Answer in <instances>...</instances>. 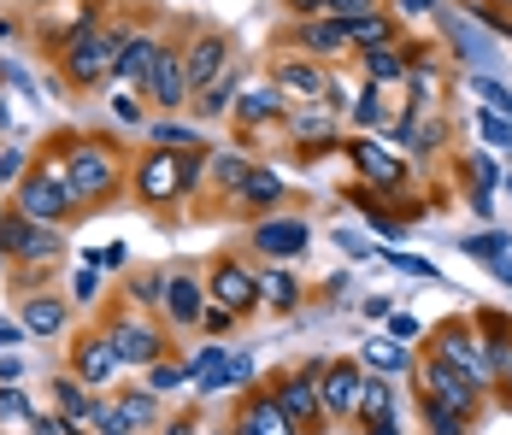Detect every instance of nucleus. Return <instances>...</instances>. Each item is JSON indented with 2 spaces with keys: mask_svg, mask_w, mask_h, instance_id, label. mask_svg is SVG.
I'll return each instance as SVG.
<instances>
[{
  "mask_svg": "<svg viewBox=\"0 0 512 435\" xmlns=\"http://www.w3.org/2000/svg\"><path fill=\"white\" fill-rule=\"evenodd\" d=\"M65 142H71V153H59V159H65V183H71V194H77L83 206H101L106 194H118V183H124L118 147L89 142V136H65Z\"/></svg>",
  "mask_w": 512,
  "mask_h": 435,
  "instance_id": "f257e3e1",
  "label": "nucleus"
},
{
  "mask_svg": "<svg viewBox=\"0 0 512 435\" xmlns=\"http://www.w3.org/2000/svg\"><path fill=\"white\" fill-rule=\"evenodd\" d=\"M77 206H83V200L65 183V159H59V153L42 159V165H30L24 183H18V194H12V212H24V218H36V224H65V218H77Z\"/></svg>",
  "mask_w": 512,
  "mask_h": 435,
  "instance_id": "f03ea898",
  "label": "nucleus"
},
{
  "mask_svg": "<svg viewBox=\"0 0 512 435\" xmlns=\"http://www.w3.org/2000/svg\"><path fill=\"white\" fill-rule=\"evenodd\" d=\"M124 36H130V30H106V24H101V30H77V36L65 42V53H59V71H65L77 89H95V83L112 77Z\"/></svg>",
  "mask_w": 512,
  "mask_h": 435,
  "instance_id": "7ed1b4c3",
  "label": "nucleus"
},
{
  "mask_svg": "<svg viewBox=\"0 0 512 435\" xmlns=\"http://www.w3.org/2000/svg\"><path fill=\"white\" fill-rule=\"evenodd\" d=\"M106 347L118 353V365H136V371H148L165 359V330H154L148 318H136V306H112L101 324Z\"/></svg>",
  "mask_w": 512,
  "mask_h": 435,
  "instance_id": "20e7f679",
  "label": "nucleus"
},
{
  "mask_svg": "<svg viewBox=\"0 0 512 435\" xmlns=\"http://www.w3.org/2000/svg\"><path fill=\"white\" fill-rule=\"evenodd\" d=\"M424 359H442V365L465 371L477 388L495 383V371H489V353H483V336H477V324H465V318L436 324V330H430V353H424Z\"/></svg>",
  "mask_w": 512,
  "mask_h": 435,
  "instance_id": "39448f33",
  "label": "nucleus"
},
{
  "mask_svg": "<svg viewBox=\"0 0 512 435\" xmlns=\"http://www.w3.org/2000/svg\"><path fill=\"white\" fill-rule=\"evenodd\" d=\"M418 400H430V406H448V412H460V418H471L477 424V412H483V388L471 383L465 371H454V365H442V359H424L418 365Z\"/></svg>",
  "mask_w": 512,
  "mask_h": 435,
  "instance_id": "423d86ee",
  "label": "nucleus"
},
{
  "mask_svg": "<svg viewBox=\"0 0 512 435\" xmlns=\"http://www.w3.org/2000/svg\"><path fill=\"white\" fill-rule=\"evenodd\" d=\"M183 194H189V183H183V153H177V147L142 153V165H136V200L171 206V200H183Z\"/></svg>",
  "mask_w": 512,
  "mask_h": 435,
  "instance_id": "0eeeda50",
  "label": "nucleus"
},
{
  "mask_svg": "<svg viewBox=\"0 0 512 435\" xmlns=\"http://www.w3.org/2000/svg\"><path fill=\"white\" fill-rule=\"evenodd\" d=\"M318 371H324V359H312L307 371H295V377H277V383H271L277 406L295 418V430H318V424H330V418H324V394H318Z\"/></svg>",
  "mask_w": 512,
  "mask_h": 435,
  "instance_id": "6e6552de",
  "label": "nucleus"
},
{
  "mask_svg": "<svg viewBox=\"0 0 512 435\" xmlns=\"http://www.w3.org/2000/svg\"><path fill=\"white\" fill-rule=\"evenodd\" d=\"M206 300L212 306H230L236 318H248L259 306V277L248 265H236V259H212L206 265Z\"/></svg>",
  "mask_w": 512,
  "mask_h": 435,
  "instance_id": "1a4fd4ad",
  "label": "nucleus"
},
{
  "mask_svg": "<svg viewBox=\"0 0 512 435\" xmlns=\"http://www.w3.org/2000/svg\"><path fill=\"white\" fill-rule=\"evenodd\" d=\"M183 65H189V89H195V95H206L212 83H224V77L236 71V48H230V36L201 30V36L183 48Z\"/></svg>",
  "mask_w": 512,
  "mask_h": 435,
  "instance_id": "9d476101",
  "label": "nucleus"
},
{
  "mask_svg": "<svg viewBox=\"0 0 512 435\" xmlns=\"http://www.w3.org/2000/svg\"><path fill=\"white\" fill-rule=\"evenodd\" d=\"M359 388H365V365L359 359H324L318 371V394H324V418H354L359 406Z\"/></svg>",
  "mask_w": 512,
  "mask_h": 435,
  "instance_id": "9b49d317",
  "label": "nucleus"
},
{
  "mask_svg": "<svg viewBox=\"0 0 512 435\" xmlns=\"http://www.w3.org/2000/svg\"><path fill=\"white\" fill-rule=\"evenodd\" d=\"M148 95H154V106H165V112H183V106L195 100V89H189V65H183V48H177V42H159Z\"/></svg>",
  "mask_w": 512,
  "mask_h": 435,
  "instance_id": "f8f14e48",
  "label": "nucleus"
},
{
  "mask_svg": "<svg viewBox=\"0 0 512 435\" xmlns=\"http://www.w3.org/2000/svg\"><path fill=\"white\" fill-rule=\"evenodd\" d=\"M436 24H442L448 48L460 53L465 65H477V71H483V65H495V36H489V30L471 18V12L460 18V12H448V6H442V12H436Z\"/></svg>",
  "mask_w": 512,
  "mask_h": 435,
  "instance_id": "ddd939ff",
  "label": "nucleus"
},
{
  "mask_svg": "<svg viewBox=\"0 0 512 435\" xmlns=\"http://www.w3.org/2000/svg\"><path fill=\"white\" fill-rule=\"evenodd\" d=\"M230 435H301V430H295V418L277 406V394H271V388H254V394L236 406Z\"/></svg>",
  "mask_w": 512,
  "mask_h": 435,
  "instance_id": "4468645a",
  "label": "nucleus"
},
{
  "mask_svg": "<svg viewBox=\"0 0 512 435\" xmlns=\"http://www.w3.org/2000/svg\"><path fill=\"white\" fill-rule=\"evenodd\" d=\"M165 318H171V330H195L206 312V283L195 271H165Z\"/></svg>",
  "mask_w": 512,
  "mask_h": 435,
  "instance_id": "2eb2a0df",
  "label": "nucleus"
},
{
  "mask_svg": "<svg viewBox=\"0 0 512 435\" xmlns=\"http://www.w3.org/2000/svg\"><path fill=\"white\" fill-rule=\"evenodd\" d=\"M154 59H159V42L148 36V30H136V36H124L112 77H118L130 95H148V83H154Z\"/></svg>",
  "mask_w": 512,
  "mask_h": 435,
  "instance_id": "dca6fc26",
  "label": "nucleus"
},
{
  "mask_svg": "<svg viewBox=\"0 0 512 435\" xmlns=\"http://www.w3.org/2000/svg\"><path fill=\"white\" fill-rule=\"evenodd\" d=\"M312 230L301 224V218H265L254 230V253H265V259H295V253H307Z\"/></svg>",
  "mask_w": 512,
  "mask_h": 435,
  "instance_id": "f3484780",
  "label": "nucleus"
},
{
  "mask_svg": "<svg viewBox=\"0 0 512 435\" xmlns=\"http://www.w3.org/2000/svg\"><path fill=\"white\" fill-rule=\"evenodd\" d=\"M112 371H118V353L106 347V336H83L77 347H71V377H77L83 388H106Z\"/></svg>",
  "mask_w": 512,
  "mask_h": 435,
  "instance_id": "a211bd4d",
  "label": "nucleus"
},
{
  "mask_svg": "<svg viewBox=\"0 0 512 435\" xmlns=\"http://www.w3.org/2000/svg\"><path fill=\"white\" fill-rule=\"evenodd\" d=\"M348 159H354V171L371 183V189H401V183H407V165H401L395 153H383L377 142H354Z\"/></svg>",
  "mask_w": 512,
  "mask_h": 435,
  "instance_id": "6ab92c4d",
  "label": "nucleus"
},
{
  "mask_svg": "<svg viewBox=\"0 0 512 435\" xmlns=\"http://www.w3.org/2000/svg\"><path fill=\"white\" fill-rule=\"evenodd\" d=\"M271 83H277L283 95H301V100H324L330 95V71H324L318 59H283Z\"/></svg>",
  "mask_w": 512,
  "mask_h": 435,
  "instance_id": "aec40b11",
  "label": "nucleus"
},
{
  "mask_svg": "<svg viewBox=\"0 0 512 435\" xmlns=\"http://www.w3.org/2000/svg\"><path fill=\"white\" fill-rule=\"evenodd\" d=\"M289 136L301 153H324V147H336V118L324 112V106H301V112H289Z\"/></svg>",
  "mask_w": 512,
  "mask_h": 435,
  "instance_id": "412c9836",
  "label": "nucleus"
},
{
  "mask_svg": "<svg viewBox=\"0 0 512 435\" xmlns=\"http://www.w3.org/2000/svg\"><path fill=\"white\" fill-rule=\"evenodd\" d=\"M295 42H301L312 59H336V53L354 48V42H348V30H342L336 18H301V24H295Z\"/></svg>",
  "mask_w": 512,
  "mask_h": 435,
  "instance_id": "4be33fe9",
  "label": "nucleus"
},
{
  "mask_svg": "<svg viewBox=\"0 0 512 435\" xmlns=\"http://www.w3.org/2000/svg\"><path fill=\"white\" fill-rule=\"evenodd\" d=\"M271 118H289V95L277 89V83H259L254 95H242L236 100V124H271Z\"/></svg>",
  "mask_w": 512,
  "mask_h": 435,
  "instance_id": "5701e85b",
  "label": "nucleus"
},
{
  "mask_svg": "<svg viewBox=\"0 0 512 435\" xmlns=\"http://www.w3.org/2000/svg\"><path fill=\"white\" fill-rule=\"evenodd\" d=\"M342 30H348V42H354L359 53L371 48H395V18L389 12H365V18H336Z\"/></svg>",
  "mask_w": 512,
  "mask_h": 435,
  "instance_id": "b1692460",
  "label": "nucleus"
},
{
  "mask_svg": "<svg viewBox=\"0 0 512 435\" xmlns=\"http://www.w3.org/2000/svg\"><path fill=\"white\" fill-rule=\"evenodd\" d=\"M230 200H236V206H248V212H277V200H283V177L254 165V171H248V183L230 194Z\"/></svg>",
  "mask_w": 512,
  "mask_h": 435,
  "instance_id": "393cba45",
  "label": "nucleus"
},
{
  "mask_svg": "<svg viewBox=\"0 0 512 435\" xmlns=\"http://www.w3.org/2000/svg\"><path fill=\"white\" fill-rule=\"evenodd\" d=\"M112 412H118V430H148L159 418V400H154V388H124L118 400H112Z\"/></svg>",
  "mask_w": 512,
  "mask_h": 435,
  "instance_id": "a878e982",
  "label": "nucleus"
},
{
  "mask_svg": "<svg viewBox=\"0 0 512 435\" xmlns=\"http://www.w3.org/2000/svg\"><path fill=\"white\" fill-rule=\"evenodd\" d=\"M206 171H212V183H218V194H236L242 183H248V159L242 153H230V147H206Z\"/></svg>",
  "mask_w": 512,
  "mask_h": 435,
  "instance_id": "bb28decb",
  "label": "nucleus"
},
{
  "mask_svg": "<svg viewBox=\"0 0 512 435\" xmlns=\"http://www.w3.org/2000/svg\"><path fill=\"white\" fill-rule=\"evenodd\" d=\"M389 406H395L389 383H383V377H365V388H359V406H354V424H359V430L389 424Z\"/></svg>",
  "mask_w": 512,
  "mask_h": 435,
  "instance_id": "cd10ccee",
  "label": "nucleus"
},
{
  "mask_svg": "<svg viewBox=\"0 0 512 435\" xmlns=\"http://www.w3.org/2000/svg\"><path fill=\"white\" fill-rule=\"evenodd\" d=\"M24 330H30V336H59V330H65V306H59L53 294H30V300H24Z\"/></svg>",
  "mask_w": 512,
  "mask_h": 435,
  "instance_id": "c85d7f7f",
  "label": "nucleus"
},
{
  "mask_svg": "<svg viewBox=\"0 0 512 435\" xmlns=\"http://www.w3.org/2000/svg\"><path fill=\"white\" fill-rule=\"evenodd\" d=\"M407 71L412 65H407V48H401V42H395V48H371L365 53V77H371L377 89H383V83H401Z\"/></svg>",
  "mask_w": 512,
  "mask_h": 435,
  "instance_id": "c756f323",
  "label": "nucleus"
},
{
  "mask_svg": "<svg viewBox=\"0 0 512 435\" xmlns=\"http://www.w3.org/2000/svg\"><path fill=\"white\" fill-rule=\"evenodd\" d=\"M259 306H271V312H295V306H301V283H295L289 271H265V277H259Z\"/></svg>",
  "mask_w": 512,
  "mask_h": 435,
  "instance_id": "7c9ffc66",
  "label": "nucleus"
},
{
  "mask_svg": "<svg viewBox=\"0 0 512 435\" xmlns=\"http://www.w3.org/2000/svg\"><path fill=\"white\" fill-rule=\"evenodd\" d=\"M53 394H59V412H65V424H89V412H95V394L77 383L71 371H65L59 383H53Z\"/></svg>",
  "mask_w": 512,
  "mask_h": 435,
  "instance_id": "2f4dec72",
  "label": "nucleus"
},
{
  "mask_svg": "<svg viewBox=\"0 0 512 435\" xmlns=\"http://www.w3.org/2000/svg\"><path fill=\"white\" fill-rule=\"evenodd\" d=\"M236 100H242V89H236V71H230L224 83H212L206 95H195V112L201 118H224V112H236Z\"/></svg>",
  "mask_w": 512,
  "mask_h": 435,
  "instance_id": "473e14b6",
  "label": "nucleus"
},
{
  "mask_svg": "<svg viewBox=\"0 0 512 435\" xmlns=\"http://www.w3.org/2000/svg\"><path fill=\"white\" fill-rule=\"evenodd\" d=\"M401 142H407L412 153H436V147L448 142V124H436V118H418L407 136H401Z\"/></svg>",
  "mask_w": 512,
  "mask_h": 435,
  "instance_id": "72a5a7b5",
  "label": "nucleus"
},
{
  "mask_svg": "<svg viewBox=\"0 0 512 435\" xmlns=\"http://www.w3.org/2000/svg\"><path fill=\"white\" fill-rule=\"evenodd\" d=\"M418 406H424V424H430V435H471V418L448 412V406H430V400H418Z\"/></svg>",
  "mask_w": 512,
  "mask_h": 435,
  "instance_id": "f704fd0d",
  "label": "nucleus"
},
{
  "mask_svg": "<svg viewBox=\"0 0 512 435\" xmlns=\"http://www.w3.org/2000/svg\"><path fill=\"white\" fill-rule=\"evenodd\" d=\"M354 124H365V130H383V124H389V112H383V89H377V83L354 100Z\"/></svg>",
  "mask_w": 512,
  "mask_h": 435,
  "instance_id": "c9c22d12",
  "label": "nucleus"
},
{
  "mask_svg": "<svg viewBox=\"0 0 512 435\" xmlns=\"http://www.w3.org/2000/svg\"><path fill=\"white\" fill-rule=\"evenodd\" d=\"M189 377H195V365H171V359L148 365V383H154V394H171V388H183Z\"/></svg>",
  "mask_w": 512,
  "mask_h": 435,
  "instance_id": "e433bc0d",
  "label": "nucleus"
},
{
  "mask_svg": "<svg viewBox=\"0 0 512 435\" xmlns=\"http://www.w3.org/2000/svg\"><path fill=\"white\" fill-rule=\"evenodd\" d=\"M165 300V271H142L130 277V306H159Z\"/></svg>",
  "mask_w": 512,
  "mask_h": 435,
  "instance_id": "4c0bfd02",
  "label": "nucleus"
},
{
  "mask_svg": "<svg viewBox=\"0 0 512 435\" xmlns=\"http://www.w3.org/2000/svg\"><path fill=\"white\" fill-rule=\"evenodd\" d=\"M365 365H377V371H407V347H395V341H365Z\"/></svg>",
  "mask_w": 512,
  "mask_h": 435,
  "instance_id": "58836bf2",
  "label": "nucleus"
},
{
  "mask_svg": "<svg viewBox=\"0 0 512 435\" xmlns=\"http://www.w3.org/2000/svg\"><path fill=\"white\" fill-rule=\"evenodd\" d=\"M507 236H495V230H489V236H465V253H471V259H489V265H501V259H507Z\"/></svg>",
  "mask_w": 512,
  "mask_h": 435,
  "instance_id": "ea45409f",
  "label": "nucleus"
},
{
  "mask_svg": "<svg viewBox=\"0 0 512 435\" xmlns=\"http://www.w3.org/2000/svg\"><path fill=\"white\" fill-rule=\"evenodd\" d=\"M471 89H477V95L489 100V112H495V118H512V89H501L495 77H477Z\"/></svg>",
  "mask_w": 512,
  "mask_h": 435,
  "instance_id": "a19ab883",
  "label": "nucleus"
},
{
  "mask_svg": "<svg viewBox=\"0 0 512 435\" xmlns=\"http://www.w3.org/2000/svg\"><path fill=\"white\" fill-rule=\"evenodd\" d=\"M236 324H242V318H236L230 306H206V312H201V330H206V336H230Z\"/></svg>",
  "mask_w": 512,
  "mask_h": 435,
  "instance_id": "79ce46f5",
  "label": "nucleus"
},
{
  "mask_svg": "<svg viewBox=\"0 0 512 435\" xmlns=\"http://www.w3.org/2000/svg\"><path fill=\"white\" fill-rule=\"evenodd\" d=\"M159 147H183V153H195V130L189 124H159Z\"/></svg>",
  "mask_w": 512,
  "mask_h": 435,
  "instance_id": "37998d69",
  "label": "nucleus"
},
{
  "mask_svg": "<svg viewBox=\"0 0 512 435\" xmlns=\"http://www.w3.org/2000/svg\"><path fill=\"white\" fill-rule=\"evenodd\" d=\"M477 130H483V136H489L495 147H507V142H512V118H495V112H483V118H477Z\"/></svg>",
  "mask_w": 512,
  "mask_h": 435,
  "instance_id": "c03bdc74",
  "label": "nucleus"
},
{
  "mask_svg": "<svg viewBox=\"0 0 512 435\" xmlns=\"http://www.w3.org/2000/svg\"><path fill=\"white\" fill-rule=\"evenodd\" d=\"M71 294H77V300L89 306V300L101 294V271H95V265H83V271H77V283H71Z\"/></svg>",
  "mask_w": 512,
  "mask_h": 435,
  "instance_id": "a18cd8bd",
  "label": "nucleus"
},
{
  "mask_svg": "<svg viewBox=\"0 0 512 435\" xmlns=\"http://www.w3.org/2000/svg\"><path fill=\"white\" fill-rule=\"evenodd\" d=\"M24 171H30V159H24L18 147H6V153H0V177H6V183H24Z\"/></svg>",
  "mask_w": 512,
  "mask_h": 435,
  "instance_id": "49530a36",
  "label": "nucleus"
},
{
  "mask_svg": "<svg viewBox=\"0 0 512 435\" xmlns=\"http://www.w3.org/2000/svg\"><path fill=\"white\" fill-rule=\"evenodd\" d=\"M6 418H30V406H24L18 388H0V424H6Z\"/></svg>",
  "mask_w": 512,
  "mask_h": 435,
  "instance_id": "de8ad7c7",
  "label": "nucleus"
},
{
  "mask_svg": "<svg viewBox=\"0 0 512 435\" xmlns=\"http://www.w3.org/2000/svg\"><path fill=\"white\" fill-rule=\"evenodd\" d=\"M389 12H401V18H424V12H442V0H389Z\"/></svg>",
  "mask_w": 512,
  "mask_h": 435,
  "instance_id": "09e8293b",
  "label": "nucleus"
},
{
  "mask_svg": "<svg viewBox=\"0 0 512 435\" xmlns=\"http://www.w3.org/2000/svg\"><path fill=\"white\" fill-rule=\"evenodd\" d=\"M295 18H330V0H283Z\"/></svg>",
  "mask_w": 512,
  "mask_h": 435,
  "instance_id": "8fccbe9b",
  "label": "nucleus"
},
{
  "mask_svg": "<svg viewBox=\"0 0 512 435\" xmlns=\"http://www.w3.org/2000/svg\"><path fill=\"white\" fill-rule=\"evenodd\" d=\"M489 371H495V383L507 388V400H512V347H507V353H495V359H489Z\"/></svg>",
  "mask_w": 512,
  "mask_h": 435,
  "instance_id": "3c124183",
  "label": "nucleus"
},
{
  "mask_svg": "<svg viewBox=\"0 0 512 435\" xmlns=\"http://www.w3.org/2000/svg\"><path fill=\"white\" fill-rule=\"evenodd\" d=\"M112 112H118V124H142V106H136V95H118V100H112Z\"/></svg>",
  "mask_w": 512,
  "mask_h": 435,
  "instance_id": "603ef678",
  "label": "nucleus"
},
{
  "mask_svg": "<svg viewBox=\"0 0 512 435\" xmlns=\"http://www.w3.org/2000/svg\"><path fill=\"white\" fill-rule=\"evenodd\" d=\"M30 435H65V424L48 418V412H36V418H30Z\"/></svg>",
  "mask_w": 512,
  "mask_h": 435,
  "instance_id": "864d4df0",
  "label": "nucleus"
},
{
  "mask_svg": "<svg viewBox=\"0 0 512 435\" xmlns=\"http://www.w3.org/2000/svg\"><path fill=\"white\" fill-rule=\"evenodd\" d=\"M159 435H201V424H195V418H171Z\"/></svg>",
  "mask_w": 512,
  "mask_h": 435,
  "instance_id": "5fc2aeb1",
  "label": "nucleus"
},
{
  "mask_svg": "<svg viewBox=\"0 0 512 435\" xmlns=\"http://www.w3.org/2000/svg\"><path fill=\"white\" fill-rule=\"evenodd\" d=\"M359 435H401L395 424H371V430H359Z\"/></svg>",
  "mask_w": 512,
  "mask_h": 435,
  "instance_id": "6e6d98bb",
  "label": "nucleus"
},
{
  "mask_svg": "<svg viewBox=\"0 0 512 435\" xmlns=\"http://www.w3.org/2000/svg\"><path fill=\"white\" fill-rule=\"evenodd\" d=\"M12 341H18V330H12V324H0V347H12Z\"/></svg>",
  "mask_w": 512,
  "mask_h": 435,
  "instance_id": "4d7b16f0",
  "label": "nucleus"
},
{
  "mask_svg": "<svg viewBox=\"0 0 512 435\" xmlns=\"http://www.w3.org/2000/svg\"><path fill=\"white\" fill-rule=\"evenodd\" d=\"M495 6H512V0H495Z\"/></svg>",
  "mask_w": 512,
  "mask_h": 435,
  "instance_id": "13d9d810",
  "label": "nucleus"
},
{
  "mask_svg": "<svg viewBox=\"0 0 512 435\" xmlns=\"http://www.w3.org/2000/svg\"><path fill=\"white\" fill-rule=\"evenodd\" d=\"M507 194H512V177H507Z\"/></svg>",
  "mask_w": 512,
  "mask_h": 435,
  "instance_id": "bf43d9fd",
  "label": "nucleus"
},
{
  "mask_svg": "<svg viewBox=\"0 0 512 435\" xmlns=\"http://www.w3.org/2000/svg\"><path fill=\"white\" fill-rule=\"evenodd\" d=\"M224 435H230V430H224Z\"/></svg>",
  "mask_w": 512,
  "mask_h": 435,
  "instance_id": "052dcab7",
  "label": "nucleus"
},
{
  "mask_svg": "<svg viewBox=\"0 0 512 435\" xmlns=\"http://www.w3.org/2000/svg\"><path fill=\"white\" fill-rule=\"evenodd\" d=\"M118 435H124V430H118Z\"/></svg>",
  "mask_w": 512,
  "mask_h": 435,
  "instance_id": "680f3d73",
  "label": "nucleus"
},
{
  "mask_svg": "<svg viewBox=\"0 0 512 435\" xmlns=\"http://www.w3.org/2000/svg\"><path fill=\"white\" fill-rule=\"evenodd\" d=\"M507 147H512V142H507Z\"/></svg>",
  "mask_w": 512,
  "mask_h": 435,
  "instance_id": "e2e57ef3",
  "label": "nucleus"
}]
</instances>
